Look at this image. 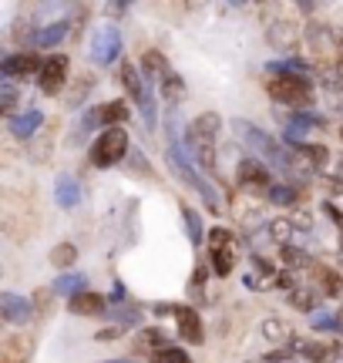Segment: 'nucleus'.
<instances>
[{"label":"nucleus","instance_id":"obj_1","mask_svg":"<svg viewBox=\"0 0 343 363\" xmlns=\"http://www.w3.org/2000/svg\"><path fill=\"white\" fill-rule=\"evenodd\" d=\"M232 131H236L239 142H246L252 152H259V158H266V165L290 172V152H286V148H283V145H279L269 131L256 128L252 121H242V118H236V121H232Z\"/></svg>","mask_w":343,"mask_h":363},{"label":"nucleus","instance_id":"obj_2","mask_svg":"<svg viewBox=\"0 0 343 363\" xmlns=\"http://www.w3.org/2000/svg\"><path fill=\"white\" fill-rule=\"evenodd\" d=\"M169 169L175 172V175H179V179H182L185 185H189V189H196V192L202 195V202H206V206H209L212 212H219V208H223V199H219V192H215L209 182L198 175V169L192 165L189 152H185V148H182L179 142H172V145H169Z\"/></svg>","mask_w":343,"mask_h":363},{"label":"nucleus","instance_id":"obj_3","mask_svg":"<svg viewBox=\"0 0 343 363\" xmlns=\"http://www.w3.org/2000/svg\"><path fill=\"white\" fill-rule=\"evenodd\" d=\"M269 98H276L279 104H290L296 111H310L313 104V84L306 74H276V78L266 81Z\"/></svg>","mask_w":343,"mask_h":363},{"label":"nucleus","instance_id":"obj_4","mask_svg":"<svg viewBox=\"0 0 343 363\" xmlns=\"http://www.w3.org/2000/svg\"><path fill=\"white\" fill-rule=\"evenodd\" d=\"M219 135H223V115L202 111L185 125V152H215Z\"/></svg>","mask_w":343,"mask_h":363},{"label":"nucleus","instance_id":"obj_5","mask_svg":"<svg viewBox=\"0 0 343 363\" xmlns=\"http://www.w3.org/2000/svg\"><path fill=\"white\" fill-rule=\"evenodd\" d=\"M94 169H111L121 158H128V131L125 128H105L94 138L91 152H88Z\"/></svg>","mask_w":343,"mask_h":363},{"label":"nucleus","instance_id":"obj_6","mask_svg":"<svg viewBox=\"0 0 343 363\" xmlns=\"http://www.w3.org/2000/svg\"><path fill=\"white\" fill-rule=\"evenodd\" d=\"M121 54V34L115 24H101L91 34V61L94 65H111Z\"/></svg>","mask_w":343,"mask_h":363},{"label":"nucleus","instance_id":"obj_7","mask_svg":"<svg viewBox=\"0 0 343 363\" xmlns=\"http://www.w3.org/2000/svg\"><path fill=\"white\" fill-rule=\"evenodd\" d=\"M236 175H239V185H242V189H256V192H266V195L276 189V185H273V172H269V165H266L263 158H242Z\"/></svg>","mask_w":343,"mask_h":363},{"label":"nucleus","instance_id":"obj_8","mask_svg":"<svg viewBox=\"0 0 343 363\" xmlns=\"http://www.w3.org/2000/svg\"><path fill=\"white\" fill-rule=\"evenodd\" d=\"M40 71H44V61H40L34 51H21V54H7L4 61H0V74L4 78H38Z\"/></svg>","mask_w":343,"mask_h":363},{"label":"nucleus","instance_id":"obj_9","mask_svg":"<svg viewBox=\"0 0 343 363\" xmlns=\"http://www.w3.org/2000/svg\"><path fill=\"white\" fill-rule=\"evenodd\" d=\"M67 84V57L64 54H54L44 61V71L38 74V88L40 94H57V91H64Z\"/></svg>","mask_w":343,"mask_h":363},{"label":"nucleus","instance_id":"obj_10","mask_svg":"<svg viewBox=\"0 0 343 363\" xmlns=\"http://www.w3.org/2000/svg\"><path fill=\"white\" fill-rule=\"evenodd\" d=\"M0 313L11 326H27L34 320V303L17 293H0Z\"/></svg>","mask_w":343,"mask_h":363},{"label":"nucleus","instance_id":"obj_11","mask_svg":"<svg viewBox=\"0 0 343 363\" xmlns=\"http://www.w3.org/2000/svg\"><path fill=\"white\" fill-rule=\"evenodd\" d=\"M303 40H306V48H310V51H317V54H323V51H343L340 34H337V30H330L327 24H310L303 30Z\"/></svg>","mask_w":343,"mask_h":363},{"label":"nucleus","instance_id":"obj_12","mask_svg":"<svg viewBox=\"0 0 343 363\" xmlns=\"http://www.w3.org/2000/svg\"><path fill=\"white\" fill-rule=\"evenodd\" d=\"M67 310L74 313V316H101V313L108 310V299L101 296V293H78V296L67 299Z\"/></svg>","mask_w":343,"mask_h":363},{"label":"nucleus","instance_id":"obj_13","mask_svg":"<svg viewBox=\"0 0 343 363\" xmlns=\"http://www.w3.org/2000/svg\"><path fill=\"white\" fill-rule=\"evenodd\" d=\"M40 125H44V115H40L38 108H27L24 115L11 118V135L13 138H21V142H27V138H34V135H38Z\"/></svg>","mask_w":343,"mask_h":363},{"label":"nucleus","instance_id":"obj_14","mask_svg":"<svg viewBox=\"0 0 343 363\" xmlns=\"http://www.w3.org/2000/svg\"><path fill=\"white\" fill-rule=\"evenodd\" d=\"M266 34H269V44H273L276 51H293V48H296V38H300L293 21H273Z\"/></svg>","mask_w":343,"mask_h":363},{"label":"nucleus","instance_id":"obj_15","mask_svg":"<svg viewBox=\"0 0 343 363\" xmlns=\"http://www.w3.org/2000/svg\"><path fill=\"white\" fill-rule=\"evenodd\" d=\"M128 115H132V108L125 101H108L98 108V125L101 128H121L128 121Z\"/></svg>","mask_w":343,"mask_h":363},{"label":"nucleus","instance_id":"obj_16","mask_svg":"<svg viewBox=\"0 0 343 363\" xmlns=\"http://www.w3.org/2000/svg\"><path fill=\"white\" fill-rule=\"evenodd\" d=\"M121 84H125V91H128V94H132L138 104H142L148 94H152V91L145 88V81H142V71H138L132 61H125V65H121Z\"/></svg>","mask_w":343,"mask_h":363},{"label":"nucleus","instance_id":"obj_17","mask_svg":"<svg viewBox=\"0 0 343 363\" xmlns=\"http://www.w3.org/2000/svg\"><path fill=\"white\" fill-rule=\"evenodd\" d=\"M320 88H323L327 104L343 111V74L340 71H323V74H320Z\"/></svg>","mask_w":343,"mask_h":363},{"label":"nucleus","instance_id":"obj_18","mask_svg":"<svg viewBox=\"0 0 343 363\" xmlns=\"http://www.w3.org/2000/svg\"><path fill=\"white\" fill-rule=\"evenodd\" d=\"M54 199H57V206L64 208H74L81 202V185L78 179H71V175H61L57 185H54Z\"/></svg>","mask_w":343,"mask_h":363},{"label":"nucleus","instance_id":"obj_19","mask_svg":"<svg viewBox=\"0 0 343 363\" xmlns=\"http://www.w3.org/2000/svg\"><path fill=\"white\" fill-rule=\"evenodd\" d=\"M54 296H78V293H88V279L81 272H64L54 279Z\"/></svg>","mask_w":343,"mask_h":363},{"label":"nucleus","instance_id":"obj_20","mask_svg":"<svg viewBox=\"0 0 343 363\" xmlns=\"http://www.w3.org/2000/svg\"><path fill=\"white\" fill-rule=\"evenodd\" d=\"M179 337L182 340H189V343H202V320H198V313L196 310H185L182 306V313H179Z\"/></svg>","mask_w":343,"mask_h":363},{"label":"nucleus","instance_id":"obj_21","mask_svg":"<svg viewBox=\"0 0 343 363\" xmlns=\"http://www.w3.org/2000/svg\"><path fill=\"white\" fill-rule=\"evenodd\" d=\"M30 357V343L24 337H7L0 347V363H27Z\"/></svg>","mask_w":343,"mask_h":363},{"label":"nucleus","instance_id":"obj_22","mask_svg":"<svg viewBox=\"0 0 343 363\" xmlns=\"http://www.w3.org/2000/svg\"><path fill=\"white\" fill-rule=\"evenodd\" d=\"M159 88H162V101H169V108H179V101L185 98V81L175 71L159 81Z\"/></svg>","mask_w":343,"mask_h":363},{"label":"nucleus","instance_id":"obj_23","mask_svg":"<svg viewBox=\"0 0 343 363\" xmlns=\"http://www.w3.org/2000/svg\"><path fill=\"white\" fill-rule=\"evenodd\" d=\"M142 71H145V74H152L155 81H162L165 74H172L169 61H165V54H162V51H145V54H142Z\"/></svg>","mask_w":343,"mask_h":363},{"label":"nucleus","instance_id":"obj_24","mask_svg":"<svg viewBox=\"0 0 343 363\" xmlns=\"http://www.w3.org/2000/svg\"><path fill=\"white\" fill-rule=\"evenodd\" d=\"M182 222H185V233H189V242H192V246H202V239H206V229H202V219H198L196 208L182 206Z\"/></svg>","mask_w":343,"mask_h":363},{"label":"nucleus","instance_id":"obj_25","mask_svg":"<svg viewBox=\"0 0 343 363\" xmlns=\"http://www.w3.org/2000/svg\"><path fill=\"white\" fill-rule=\"evenodd\" d=\"M232 266H236V246L212 249V272H215V276H229Z\"/></svg>","mask_w":343,"mask_h":363},{"label":"nucleus","instance_id":"obj_26","mask_svg":"<svg viewBox=\"0 0 343 363\" xmlns=\"http://www.w3.org/2000/svg\"><path fill=\"white\" fill-rule=\"evenodd\" d=\"M317 283H320V289H323V296H330V299H340L343 296V279L333 269H320L317 272Z\"/></svg>","mask_w":343,"mask_h":363},{"label":"nucleus","instance_id":"obj_27","mask_svg":"<svg viewBox=\"0 0 343 363\" xmlns=\"http://www.w3.org/2000/svg\"><path fill=\"white\" fill-rule=\"evenodd\" d=\"M64 34H67V21H57V24L38 30V34H34V44H38V48H54V44L64 38Z\"/></svg>","mask_w":343,"mask_h":363},{"label":"nucleus","instance_id":"obj_28","mask_svg":"<svg viewBox=\"0 0 343 363\" xmlns=\"http://www.w3.org/2000/svg\"><path fill=\"white\" fill-rule=\"evenodd\" d=\"M317 303H320V293H313V289H293L290 293V306L310 313V316L317 313Z\"/></svg>","mask_w":343,"mask_h":363},{"label":"nucleus","instance_id":"obj_29","mask_svg":"<svg viewBox=\"0 0 343 363\" xmlns=\"http://www.w3.org/2000/svg\"><path fill=\"white\" fill-rule=\"evenodd\" d=\"M51 262L57 269H71V266L78 262V249L71 246V242H61V246L51 249Z\"/></svg>","mask_w":343,"mask_h":363},{"label":"nucleus","instance_id":"obj_30","mask_svg":"<svg viewBox=\"0 0 343 363\" xmlns=\"http://www.w3.org/2000/svg\"><path fill=\"white\" fill-rule=\"evenodd\" d=\"M296 347H300V353H303V357H310L313 363L337 360V350H333V347H320V343H296Z\"/></svg>","mask_w":343,"mask_h":363},{"label":"nucleus","instance_id":"obj_31","mask_svg":"<svg viewBox=\"0 0 343 363\" xmlns=\"http://www.w3.org/2000/svg\"><path fill=\"white\" fill-rule=\"evenodd\" d=\"M138 343H142L145 350H155V353H162L165 347H172L169 337H165L162 330H142V333H138Z\"/></svg>","mask_w":343,"mask_h":363},{"label":"nucleus","instance_id":"obj_32","mask_svg":"<svg viewBox=\"0 0 343 363\" xmlns=\"http://www.w3.org/2000/svg\"><path fill=\"white\" fill-rule=\"evenodd\" d=\"M17 101H21V91H17V84H13L11 78H0V108H4V111H13V108H17Z\"/></svg>","mask_w":343,"mask_h":363},{"label":"nucleus","instance_id":"obj_33","mask_svg":"<svg viewBox=\"0 0 343 363\" xmlns=\"http://www.w3.org/2000/svg\"><path fill=\"white\" fill-rule=\"evenodd\" d=\"M310 326H313V330H320V333H323V330H327V333H330V330H343L340 316H333V313H327V310L313 313V316H310Z\"/></svg>","mask_w":343,"mask_h":363},{"label":"nucleus","instance_id":"obj_34","mask_svg":"<svg viewBox=\"0 0 343 363\" xmlns=\"http://www.w3.org/2000/svg\"><path fill=\"white\" fill-rule=\"evenodd\" d=\"M283 262H286V266H290V269H306V266H310V256H306L303 249H293V246H283Z\"/></svg>","mask_w":343,"mask_h":363},{"label":"nucleus","instance_id":"obj_35","mask_svg":"<svg viewBox=\"0 0 343 363\" xmlns=\"http://www.w3.org/2000/svg\"><path fill=\"white\" fill-rule=\"evenodd\" d=\"M263 337L273 340V343H283V340L290 337L286 333V326H283V320H276V316H269V320H263Z\"/></svg>","mask_w":343,"mask_h":363},{"label":"nucleus","instance_id":"obj_36","mask_svg":"<svg viewBox=\"0 0 343 363\" xmlns=\"http://www.w3.org/2000/svg\"><path fill=\"white\" fill-rule=\"evenodd\" d=\"M155 363H192V357L182 347H165L162 353H155Z\"/></svg>","mask_w":343,"mask_h":363},{"label":"nucleus","instance_id":"obj_37","mask_svg":"<svg viewBox=\"0 0 343 363\" xmlns=\"http://www.w3.org/2000/svg\"><path fill=\"white\" fill-rule=\"evenodd\" d=\"M269 235H273V239H279V242L293 239V222L290 219H273V222H269Z\"/></svg>","mask_w":343,"mask_h":363},{"label":"nucleus","instance_id":"obj_38","mask_svg":"<svg viewBox=\"0 0 343 363\" xmlns=\"http://www.w3.org/2000/svg\"><path fill=\"white\" fill-rule=\"evenodd\" d=\"M269 199H273L276 206H290V202H296V185H276V189L269 192Z\"/></svg>","mask_w":343,"mask_h":363},{"label":"nucleus","instance_id":"obj_39","mask_svg":"<svg viewBox=\"0 0 343 363\" xmlns=\"http://www.w3.org/2000/svg\"><path fill=\"white\" fill-rule=\"evenodd\" d=\"M209 246L212 249H225V246H236V242H232V233H229V229H212Z\"/></svg>","mask_w":343,"mask_h":363},{"label":"nucleus","instance_id":"obj_40","mask_svg":"<svg viewBox=\"0 0 343 363\" xmlns=\"http://www.w3.org/2000/svg\"><path fill=\"white\" fill-rule=\"evenodd\" d=\"M182 306H175V303H155V316H179Z\"/></svg>","mask_w":343,"mask_h":363},{"label":"nucleus","instance_id":"obj_41","mask_svg":"<svg viewBox=\"0 0 343 363\" xmlns=\"http://www.w3.org/2000/svg\"><path fill=\"white\" fill-rule=\"evenodd\" d=\"M128 158H132V162H128V165H132V172L138 169V172H145V175L152 172V169H148V162H145V155H142V152H135V155H128Z\"/></svg>","mask_w":343,"mask_h":363},{"label":"nucleus","instance_id":"obj_42","mask_svg":"<svg viewBox=\"0 0 343 363\" xmlns=\"http://www.w3.org/2000/svg\"><path fill=\"white\" fill-rule=\"evenodd\" d=\"M121 333V326H108V330H98V340H115Z\"/></svg>","mask_w":343,"mask_h":363},{"label":"nucleus","instance_id":"obj_43","mask_svg":"<svg viewBox=\"0 0 343 363\" xmlns=\"http://www.w3.org/2000/svg\"><path fill=\"white\" fill-rule=\"evenodd\" d=\"M108 11H111V13H125V11H128V4H111Z\"/></svg>","mask_w":343,"mask_h":363},{"label":"nucleus","instance_id":"obj_44","mask_svg":"<svg viewBox=\"0 0 343 363\" xmlns=\"http://www.w3.org/2000/svg\"><path fill=\"white\" fill-rule=\"evenodd\" d=\"M105 363H135V360H105Z\"/></svg>","mask_w":343,"mask_h":363},{"label":"nucleus","instance_id":"obj_45","mask_svg":"<svg viewBox=\"0 0 343 363\" xmlns=\"http://www.w3.org/2000/svg\"><path fill=\"white\" fill-rule=\"evenodd\" d=\"M249 363H263V360H249Z\"/></svg>","mask_w":343,"mask_h":363},{"label":"nucleus","instance_id":"obj_46","mask_svg":"<svg viewBox=\"0 0 343 363\" xmlns=\"http://www.w3.org/2000/svg\"><path fill=\"white\" fill-rule=\"evenodd\" d=\"M340 138H343V128H340Z\"/></svg>","mask_w":343,"mask_h":363}]
</instances>
